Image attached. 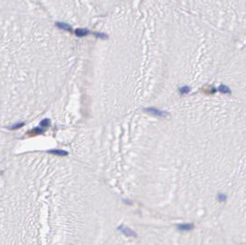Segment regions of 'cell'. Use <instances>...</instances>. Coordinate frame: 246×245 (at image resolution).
Wrapping results in <instances>:
<instances>
[{"instance_id": "cell-9", "label": "cell", "mask_w": 246, "mask_h": 245, "mask_svg": "<svg viewBox=\"0 0 246 245\" xmlns=\"http://www.w3.org/2000/svg\"><path fill=\"white\" fill-rule=\"evenodd\" d=\"M94 35L96 36V37H100L102 38V39H107L108 36L106 35V34H103V33H99V32H96V33H94Z\"/></svg>"}, {"instance_id": "cell-11", "label": "cell", "mask_w": 246, "mask_h": 245, "mask_svg": "<svg viewBox=\"0 0 246 245\" xmlns=\"http://www.w3.org/2000/svg\"><path fill=\"white\" fill-rule=\"evenodd\" d=\"M218 200H219L220 202L226 201V195H223V193H219V195H218Z\"/></svg>"}, {"instance_id": "cell-10", "label": "cell", "mask_w": 246, "mask_h": 245, "mask_svg": "<svg viewBox=\"0 0 246 245\" xmlns=\"http://www.w3.org/2000/svg\"><path fill=\"white\" fill-rule=\"evenodd\" d=\"M49 124H50V121H49L48 119H45V120H43V122H41L42 126H48Z\"/></svg>"}, {"instance_id": "cell-3", "label": "cell", "mask_w": 246, "mask_h": 245, "mask_svg": "<svg viewBox=\"0 0 246 245\" xmlns=\"http://www.w3.org/2000/svg\"><path fill=\"white\" fill-rule=\"evenodd\" d=\"M56 26L57 27V28L61 29V30H67V32H72V28H71L70 25L67 24V23H64V22H56Z\"/></svg>"}, {"instance_id": "cell-7", "label": "cell", "mask_w": 246, "mask_h": 245, "mask_svg": "<svg viewBox=\"0 0 246 245\" xmlns=\"http://www.w3.org/2000/svg\"><path fill=\"white\" fill-rule=\"evenodd\" d=\"M219 91L221 93H224V94H229L230 93V90L229 89V88L226 87V86H220Z\"/></svg>"}, {"instance_id": "cell-2", "label": "cell", "mask_w": 246, "mask_h": 245, "mask_svg": "<svg viewBox=\"0 0 246 245\" xmlns=\"http://www.w3.org/2000/svg\"><path fill=\"white\" fill-rule=\"evenodd\" d=\"M193 228H194V225L189 224V223H187V224H180L177 226V228L179 230H181V231H189Z\"/></svg>"}, {"instance_id": "cell-8", "label": "cell", "mask_w": 246, "mask_h": 245, "mask_svg": "<svg viewBox=\"0 0 246 245\" xmlns=\"http://www.w3.org/2000/svg\"><path fill=\"white\" fill-rule=\"evenodd\" d=\"M189 91H190V88L189 87H182V88H180V93H181L182 95H183V94H186V93H188Z\"/></svg>"}, {"instance_id": "cell-12", "label": "cell", "mask_w": 246, "mask_h": 245, "mask_svg": "<svg viewBox=\"0 0 246 245\" xmlns=\"http://www.w3.org/2000/svg\"><path fill=\"white\" fill-rule=\"evenodd\" d=\"M24 125V124L23 122H19V124H17V125H13V126H11V129H17V128H19V127L23 126Z\"/></svg>"}, {"instance_id": "cell-1", "label": "cell", "mask_w": 246, "mask_h": 245, "mask_svg": "<svg viewBox=\"0 0 246 245\" xmlns=\"http://www.w3.org/2000/svg\"><path fill=\"white\" fill-rule=\"evenodd\" d=\"M145 111L147 113H150L152 115H155V116L158 117H166L168 115V113L164 111H160L159 109H156V108H146L145 109Z\"/></svg>"}, {"instance_id": "cell-5", "label": "cell", "mask_w": 246, "mask_h": 245, "mask_svg": "<svg viewBox=\"0 0 246 245\" xmlns=\"http://www.w3.org/2000/svg\"><path fill=\"white\" fill-rule=\"evenodd\" d=\"M119 229H120L121 231H122L124 234H125L126 236H135V234L134 233L133 230L129 229L128 228H124V227H120V228H119Z\"/></svg>"}, {"instance_id": "cell-4", "label": "cell", "mask_w": 246, "mask_h": 245, "mask_svg": "<svg viewBox=\"0 0 246 245\" xmlns=\"http://www.w3.org/2000/svg\"><path fill=\"white\" fill-rule=\"evenodd\" d=\"M89 33V32L87 29H77L75 30V34H76L78 37H84V36L88 35Z\"/></svg>"}, {"instance_id": "cell-6", "label": "cell", "mask_w": 246, "mask_h": 245, "mask_svg": "<svg viewBox=\"0 0 246 245\" xmlns=\"http://www.w3.org/2000/svg\"><path fill=\"white\" fill-rule=\"evenodd\" d=\"M49 153H51V154H54V155H57V156H60V157L67 156V155L68 154L67 151L59 150V149H54V150H50V151H49Z\"/></svg>"}]
</instances>
